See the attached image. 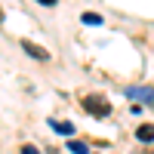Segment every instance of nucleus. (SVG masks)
<instances>
[{"label":"nucleus","mask_w":154,"mask_h":154,"mask_svg":"<svg viewBox=\"0 0 154 154\" xmlns=\"http://www.w3.org/2000/svg\"><path fill=\"white\" fill-rule=\"evenodd\" d=\"M83 108L93 114V117H108L111 114V102L102 96H83Z\"/></svg>","instance_id":"nucleus-1"},{"label":"nucleus","mask_w":154,"mask_h":154,"mask_svg":"<svg viewBox=\"0 0 154 154\" xmlns=\"http://www.w3.org/2000/svg\"><path fill=\"white\" fill-rule=\"evenodd\" d=\"M123 96H130L133 102H145V105H154V86H126Z\"/></svg>","instance_id":"nucleus-2"},{"label":"nucleus","mask_w":154,"mask_h":154,"mask_svg":"<svg viewBox=\"0 0 154 154\" xmlns=\"http://www.w3.org/2000/svg\"><path fill=\"white\" fill-rule=\"evenodd\" d=\"M22 49H25V53H28L31 59H40V62H46V59H49V53H46V49H40V46H37V43H31V40H22Z\"/></svg>","instance_id":"nucleus-3"},{"label":"nucleus","mask_w":154,"mask_h":154,"mask_svg":"<svg viewBox=\"0 0 154 154\" xmlns=\"http://www.w3.org/2000/svg\"><path fill=\"white\" fill-rule=\"evenodd\" d=\"M136 139L139 142H154V123H142L136 130Z\"/></svg>","instance_id":"nucleus-4"},{"label":"nucleus","mask_w":154,"mask_h":154,"mask_svg":"<svg viewBox=\"0 0 154 154\" xmlns=\"http://www.w3.org/2000/svg\"><path fill=\"white\" fill-rule=\"evenodd\" d=\"M49 126H53L56 133H62V136H71V133H74V126H71L68 120H49Z\"/></svg>","instance_id":"nucleus-5"},{"label":"nucleus","mask_w":154,"mask_h":154,"mask_svg":"<svg viewBox=\"0 0 154 154\" xmlns=\"http://www.w3.org/2000/svg\"><path fill=\"white\" fill-rule=\"evenodd\" d=\"M68 151H71V154H89L86 142H77V139H71V142H68Z\"/></svg>","instance_id":"nucleus-6"},{"label":"nucleus","mask_w":154,"mask_h":154,"mask_svg":"<svg viewBox=\"0 0 154 154\" xmlns=\"http://www.w3.org/2000/svg\"><path fill=\"white\" fill-rule=\"evenodd\" d=\"M83 25H102V16H96V12H83Z\"/></svg>","instance_id":"nucleus-7"},{"label":"nucleus","mask_w":154,"mask_h":154,"mask_svg":"<svg viewBox=\"0 0 154 154\" xmlns=\"http://www.w3.org/2000/svg\"><path fill=\"white\" fill-rule=\"evenodd\" d=\"M22 154H40V151H37V148H31V145H25V148H22Z\"/></svg>","instance_id":"nucleus-8"},{"label":"nucleus","mask_w":154,"mask_h":154,"mask_svg":"<svg viewBox=\"0 0 154 154\" xmlns=\"http://www.w3.org/2000/svg\"><path fill=\"white\" fill-rule=\"evenodd\" d=\"M37 3H43V6H56V0H37Z\"/></svg>","instance_id":"nucleus-9"}]
</instances>
